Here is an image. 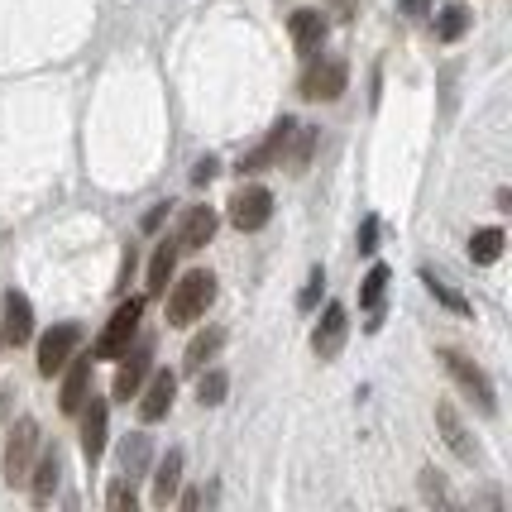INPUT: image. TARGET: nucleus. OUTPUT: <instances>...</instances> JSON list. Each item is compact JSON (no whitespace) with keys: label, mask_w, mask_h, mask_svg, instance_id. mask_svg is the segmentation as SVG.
<instances>
[{"label":"nucleus","mask_w":512,"mask_h":512,"mask_svg":"<svg viewBox=\"0 0 512 512\" xmlns=\"http://www.w3.org/2000/svg\"><path fill=\"white\" fill-rule=\"evenodd\" d=\"M465 29H469V10L465 5H446L441 20H436V39H441V44H455Z\"/></svg>","instance_id":"nucleus-24"},{"label":"nucleus","mask_w":512,"mask_h":512,"mask_svg":"<svg viewBox=\"0 0 512 512\" xmlns=\"http://www.w3.org/2000/svg\"><path fill=\"white\" fill-rule=\"evenodd\" d=\"M91 364H96L91 355H72V359L63 364V398H58V407H63L67 417H72V412H77V407L87 402V388H91Z\"/></svg>","instance_id":"nucleus-16"},{"label":"nucleus","mask_w":512,"mask_h":512,"mask_svg":"<svg viewBox=\"0 0 512 512\" xmlns=\"http://www.w3.org/2000/svg\"><path fill=\"white\" fill-rule=\"evenodd\" d=\"M178 484H182V450H168L154 469V503L158 508H168V503L178 498Z\"/></svg>","instance_id":"nucleus-19"},{"label":"nucleus","mask_w":512,"mask_h":512,"mask_svg":"<svg viewBox=\"0 0 512 512\" xmlns=\"http://www.w3.org/2000/svg\"><path fill=\"white\" fill-rule=\"evenodd\" d=\"M29 335H34V307H29V297H24V292H5L0 340H10V345L20 350V345H29Z\"/></svg>","instance_id":"nucleus-11"},{"label":"nucleus","mask_w":512,"mask_h":512,"mask_svg":"<svg viewBox=\"0 0 512 512\" xmlns=\"http://www.w3.org/2000/svg\"><path fill=\"white\" fill-rule=\"evenodd\" d=\"M82 412V460L87 465H101V455H106V422H111V412H106V402L91 393V402L77 407Z\"/></svg>","instance_id":"nucleus-9"},{"label":"nucleus","mask_w":512,"mask_h":512,"mask_svg":"<svg viewBox=\"0 0 512 512\" xmlns=\"http://www.w3.org/2000/svg\"><path fill=\"white\" fill-rule=\"evenodd\" d=\"M225 388H230L225 369H201V379H197V398H201V407H216V402H225Z\"/></svg>","instance_id":"nucleus-25"},{"label":"nucleus","mask_w":512,"mask_h":512,"mask_svg":"<svg viewBox=\"0 0 512 512\" xmlns=\"http://www.w3.org/2000/svg\"><path fill=\"white\" fill-rule=\"evenodd\" d=\"M321 283H326V273H321V268H312L307 288H302V297H297V307H302V312H312V307H316V297H321Z\"/></svg>","instance_id":"nucleus-29"},{"label":"nucleus","mask_w":512,"mask_h":512,"mask_svg":"<svg viewBox=\"0 0 512 512\" xmlns=\"http://www.w3.org/2000/svg\"><path fill=\"white\" fill-rule=\"evenodd\" d=\"M268 216H273V192H268V187H240V192L230 197V225H235L240 235L264 230Z\"/></svg>","instance_id":"nucleus-4"},{"label":"nucleus","mask_w":512,"mask_h":512,"mask_svg":"<svg viewBox=\"0 0 512 512\" xmlns=\"http://www.w3.org/2000/svg\"><path fill=\"white\" fill-rule=\"evenodd\" d=\"M149 388H144V398H139V422H163L168 417V407H173V398H178V374H149Z\"/></svg>","instance_id":"nucleus-12"},{"label":"nucleus","mask_w":512,"mask_h":512,"mask_svg":"<svg viewBox=\"0 0 512 512\" xmlns=\"http://www.w3.org/2000/svg\"><path fill=\"white\" fill-rule=\"evenodd\" d=\"M441 364L450 369V379H455L469 398L479 402V412H493V383H489V374H484L474 359H465L460 350H441Z\"/></svg>","instance_id":"nucleus-5"},{"label":"nucleus","mask_w":512,"mask_h":512,"mask_svg":"<svg viewBox=\"0 0 512 512\" xmlns=\"http://www.w3.org/2000/svg\"><path fill=\"white\" fill-rule=\"evenodd\" d=\"M383 288H388V268H383V264H374V268H369V278H364V288H359V307H369V312H379Z\"/></svg>","instance_id":"nucleus-26"},{"label":"nucleus","mask_w":512,"mask_h":512,"mask_svg":"<svg viewBox=\"0 0 512 512\" xmlns=\"http://www.w3.org/2000/svg\"><path fill=\"white\" fill-rule=\"evenodd\" d=\"M211 302H216V278H211L206 268H192V273L178 278L173 292H168V326H192V321H201Z\"/></svg>","instance_id":"nucleus-1"},{"label":"nucleus","mask_w":512,"mask_h":512,"mask_svg":"<svg viewBox=\"0 0 512 512\" xmlns=\"http://www.w3.org/2000/svg\"><path fill=\"white\" fill-rule=\"evenodd\" d=\"M163 216H168V206H154V211L144 216V230H158V225H163Z\"/></svg>","instance_id":"nucleus-33"},{"label":"nucleus","mask_w":512,"mask_h":512,"mask_svg":"<svg viewBox=\"0 0 512 512\" xmlns=\"http://www.w3.org/2000/svg\"><path fill=\"white\" fill-rule=\"evenodd\" d=\"M288 34L292 44H297V53H307L312 58L316 48H321V39H326V15H316V10H297L288 20Z\"/></svg>","instance_id":"nucleus-17"},{"label":"nucleus","mask_w":512,"mask_h":512,"mask_svg":"<svg viewBox=\"0 0 512 512\" xmlns=\"http://www.w3.org/2000/svg\"><path fill=\"white\" fill-rule=\"evenodd\" d=\"M345 335H350V312H345L340 302H331V307L321 312V321H316V331H312V350L321 359H335L340 355V345H345Z\"/></svg>","instance_id":"nucleus-10"},{"label":"nucleus","mask_w":512,"mask_h":512,"mask_svg":"<svg viewBox=\"0 0 512 512\" xmlns=\"http://www.w3.org/2000/svg\"><path fill=\"white\" fill-rule=\"evenodd\" d=\"M0 345H5V340H0Z\"/></svg>","instance_id":"nucleus-35"},{"label":"nucleus","mask_w":512,"mask_h":512,"mask_svg":"<svg viewBox=\"0 0 512 512\" xmlns=\"http://www.w3.org/2000/svg\"><path fill=\"white\" fill-rule=\"evenodd\" d=\"M144 465H149V436H139V431H134L130 441L120 446V474H125V479H139Z\"/></svg>","instance_id":"nucleus-23"},{"label":"nucleus","mask_w":512,"mask_h":512,"mask_svg":"<svg viewBox=\"0 0 512 512\" xmlns=\"http://www.w3.org/2000/svg\"><path fill=\"white\" fill-rule=\"evenodd\" d=\"M345 82H350L345 58H326V63L307 67V77H302V96H307V101H335V96L345 91Z\"/></svg>","instance_id":"nucleus-7"},{"label":"nucleus","mask_w":512,"mask_h":512,"mask_svg":"<svg viewBox=\"0 0 512 512\" xmlns=\"http://www.w3.org/2000/svg\"><path fill=\"white\" fill-rule=\"evenodd\" d=\"M154 374V350L149 345H139V350H125L120 355V369H115V398L130 402L139 398V388H144V379Z\"/></svg>","instance_id":"nucleus-8"},{"label":"nucleus","mask_w":512,"mask_h":512,"mask_svg":"<svg viewBox=\"0 0 512 512\" xmlns=\"http://www.w3.org/2000/svg\"><path fill=\"white\" fill-rule=\"evenodd\" d=\"M130 273H134V245L125 249V264H120V288H125V283H130Z\"/></svg>","instance_id":"nucleus-34"},{"label":"nucleus","mask_w":512,"mask_h":512,"mask_svg":"<svg viewBox=\"0 0 512 512\" xmlns=\"http://www.w3.org/2000/svg\"><path fill=\"white\" fill-rule=\"evenodd\" d=\"M139 321H144V297H130V302H120L115 316L106 321V331L96 335V345H91V359H120L130 350V340L139 335Z\"/></svg>","instance_id":"nucleus-2"},{"label":"nucleus","mask_w":512,"mask_h":512,"mask_svg":"<svg viewBox=\"0 0 512 512\" xmlns=\"http://www.w3.org/2000/svg\"><path fill=\"white\" fill-rule=\"evenodd\" d=\"M173 264H178V240H158L154 259H149V292H168Z\"/></svg>","instance_id":"nucleus-21"},{"label":"nucleus","mask_w":512,"mask_h":512,"mask_svg":"<svg viewBox=\"0 0 512 512\" xmlns=\"http://www.w3.org/2000/svg\"><path fill=\"white\" fill-rule=\"evenodd\" d=\"M221 345H225V331H221V326H211V331H201L197 340L187 345V355H182V369H187V374H201V369H206L211 359L221 355Z\"/></svg>","instance_id":"nucleus-20"},{"label":"nucleus","mask_w":512,"mask_h":512,"mask_svg":"<svg viewBox=\"0 0 512 512\" xmlns=\"http://www.w3.org/2000/svg\"><path fill=\"white\" fill-rule=\"evenodd\" d=\"M422 283H426V292H431V297H436L441 307H450V312H460V316L469 312V302H465V297H460V292L450 288V283H441L436 273H422Z\"/></svg>","instance_id":"nucleus-27"},{"label":"nucleus","mask_w":512,"mask_h":512,"mask_svg":"<svg viewBox=\"0 0 512 512\" xmlns=\"http://www.w3.org/2000/svg\"><path fill=\"white\" fill-rule=\"evenodd\" d=\"M216 168H221L216 158H201V163H197V173H192V182H197V187H206V182L216 178Z\"/></svg>","instance_id":"nucleus-31"},{"label":"nucleus","mask_w":512,"mask_h":512,"mask_svg":"<svg viewBox=\"0 0 512 512\" xmlns=\"http://www.w3.org/2000/svg\"><path fill=\"white\" fill-rule=\"evenodd\" d=\"M402 15H412V20H422V15H431V0H398Z\"/></svg>","instance_id":"nucleus-32"},{"label":"nucleus","mask_w":512,"mask_h":512,"mask_svg":"<svg viewBox=\"0 0 512 512\" xmlns=\"http://www.w3.org/2000/svg\"><path fill=\"white\" fill-rule=\"evenodd\" d=\"M58 479H63V455L58 446H48L34 455V465H29V493H34V503H53V493H58Z\"/></svg>","instance_id":"nucleus-13"},{"label":"nucleus","mask_w":512,"mask_h":512,"mask_svg":"<svg viewBox=\"0 0 512 512\" xmlns=\"http://www.w3.org/2000/svg\"><path fill=\"white\" fill-rule=\"evenodd\" d=\"M77 345H82V326H53V331L39 340V374L53 379V374H63V364L77 355Z\"/></svg>","instance_id":"nucleus-6"},{"label":"nucleus","mask_w":512,"mask_h":512,"mask_svg":"<svg viewBox=\"0 0 512 512\" xmlns=\"http://www.w3.org/2000/svg\"><path fill=\"white\" fill-rule=\"evenodd\" d=\"M503 245H508V235H503L498 225H484V230H474V240H469V259H474V264H493V259L503 254Z\"/></svg>","instance_id":"nucleus-22"},{"label":"nucleus","mask_w":512,"mask_h":512,"mask_svg":"<svg viewBox=\"0 0 512 512\" xmlns=\"http://www.w3.org/2000/svg\"><path fill=\"white\" fill-rule=\"evenodd\" d=\"M374 240H379V216H364V225H359V249H364V254H374Z\"/></svg>","instance_id":"nucleus-30"},{"label":"nucleus","mask_w":512,"mask_h":512,"mask_svg":"<svg viewBox=\"0 0 512 512\" xmlns=\"http://www.w3.org/2000/svg\"><path fill=\"white\" fill-rule=\"evenodd\" d=\"M34 455H39V422L24 417V422L10 426V441H5V484H10V489L29 479Z\"/></svg>","instance_id":"nucleus-3"},{"label":"nucleus","mask_w":512,"mask_h":512,"mask_svg":"<svg viewBox=\"0 0 512 512\" xmlns=\"http://www.w3.org/2000/svg\"><path fill=\"white\" fill-rule=\"evenodd\" d=\"M216 225H221V216L211 211V206H192L187 216H182V230L173 235L178 240V254H197V249L211 245V235H216Z\"/></svg>","instance_id":"nucleus-14"},{"label":"nucleus","mask_w":512,"mask_h":512,"mask_svg":"<svg viewBox=\"0 0 512 512\" xmlns=\"http://www.w3.org/2000/svg\"><path fill=\"white\" fill-rule=\"evenodd\" d=\"M106 503H111L115 512H134V503H139V493H134V479H120V484L106 493Z\"/></svg>","instance_id":"nucleus-28"},{"label":"nucleus","mask_w":512,"mask_h":512,"mask_svg":"<svg viewBox=\"0 0 512 512\" xmlns=\"http://www.w3.org/2000/svg\"><path fill=\"white\" fill-rule=\"evenodd\" d=\"M436 426H441V431H446V446L455 450V455H460V460H479V446H474V441H469L465 422H460V417H455V407H450V402H441V407H436Z\"/></svg>","instance_id":"nucleus-18"},{"label":"nucleus","mask_w":512,"mask_h":512,"mask_svg":"<svg viewBox=\"0 0 512 512\" xmlns=\"http://www.w3.org/2000/svg\"><path fill=\"white\" fill-rule=\"evenodd\" d=\"M292 120H278L273 125V134H268L264 144L254 149V154H245V163H240V173H264V168H273V163H283V154H288V144H292Z\"/></svg>","instance_id":"nucleus-15"}]
</instances>
